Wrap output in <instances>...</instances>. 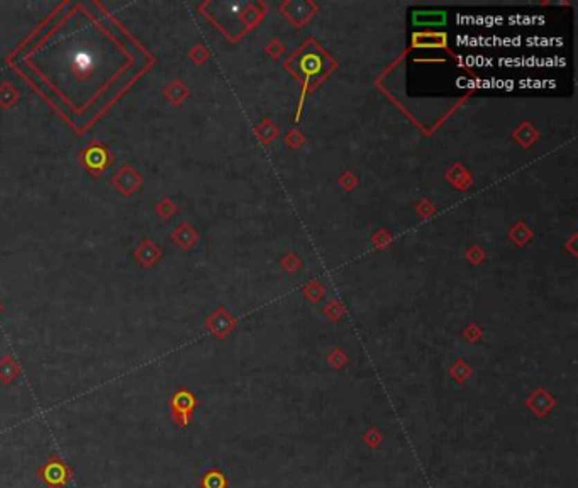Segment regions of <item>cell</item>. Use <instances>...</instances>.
Returning a JSON list of instances; mask_svg holds the SVG:
<instances>
[{
	"mask_svg": "<svg viewBox=\"0 0 578 488\" xmlns=\"http://www.w3.org/2000/svg\"><path fill=\"white\" fill-rule=\"evenodd\" d=\"M39 476L50 488H60L68 482V470L60 458H51L43 467Z\"/></svg>",
	"mask_w": 578,
	"mask_h": 488,
	"instance_id": "1",
	"label": "cell"
}]
</instances>
